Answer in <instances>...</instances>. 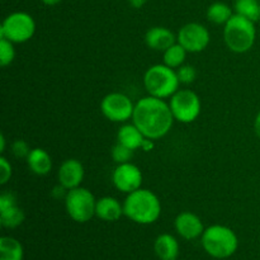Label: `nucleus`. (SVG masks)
Wrapping results in <instances>:
<instances>
[{"label":"nucleus","mask_w":260,"mask_h":260,"mask_svg":"<svg viewBox=\"0 0 260 260\" xmlns=\"http://www.w3.org/2000/svg\"><path fill=\"white\" fill-rule=\"evenodd\" d=\"M255 40V23L236 13L223 27V41L229 50L235 53H245L250 51Z\"/></svg>","instance_id":"4"},{"label":"nucleus","mask_w":260,"mask_h":260,"mask_svg":"<svg viewBox=\"0 0 260 260\" xmlns=\"http://www.w3.org/2000/svg\"><path fill=\"white\" fill-rule=\"evenodd\" d=\"M36 33V22L25 12L10 13L2 23L0 37L7 38L13 43L28 42Z\"/></svg>","instance_id":"7"},{"label":"nucleus","mask_w":260,"mask_h":260,"mask_svg":"<svg viewBox=\"0 0 260 260\" xmlns=\"http://www.w3.org/2000/svg\"><path fill=\"white\" fill-rule=\"evenodd\" d=\"M30 147L24 140H15L12 144V152L18 159H27L30 152Z\"/></svg>","instance_id":"27"},{"label":"nucleus","mask_w":260,"mask_h":260,"mask_svg":"<svg viewBox=\"0 0 260 260\" xmlns=\"http://www.w3.org/2000/svg\"><path fill=\"white\" fill-rule=\"evenodd\" d=\"M24 250L20 241L12 236L0 239V260H23Z\"/></svg>","instance_id":"19"},{"label":"nucleus","mask_w":260,"mask_h":260,"mask_svg":"<svg viewBox=\"0 0 260 260\" xmlns=\"http://www.w3.org/2000/svg\"><path fill=\"white\" fill-rule=\"evenodd\" d=\"M202 246L206 253L216 259H228L236 253L239 239L233 229L212 225L202 234Z\"/></svg>","instance_id":"3"},{"label":"nucleus","mask_w":260,"mask_h":260,"mask_svg":"<svg viewBox=\"0 0 260 260\" xmlns=\"http://www.w3.org/2000/svg\"><path fill=\"white\" fill-rule=\"evenodd\" d=\"M135 150L129 149V147L124 146V145L117 142L114 147L112 149V159L117 162V164H124V162H129L131 159L134 157Z\"/></svg>","instance_id":"25"},{"label":"nucleus","mask_w":260,"mask_h":260,"mask_svg":"<svg viewBox=\"0 0 260 260\" xmlns=\"http://www.w3.org/2000/svg\"><path fill=\"white\" fill-rule=\"evenodd\" d=\"M259 35H260V30H259Z\"/></svg>","instance_id":"35"},{"label":"nucleus","mask_w":260,"mask_h":260,"mask_svg":"<svg viewBox=\"0 0 260 260\" xmlns=\"http://www.w3.org/2000/svg\"><path fill=\"white\" fill-rule=\"evenodd\" d=\"M145 42L151 50L164 52L177 43V35L167 27H152L145 35Z\"/></svg>","instance_id":"14"},{"label":"nucleus","mask_w":260,"mask_h":260,"mask_svg":"<svg viewBox=\"0 0 260 260\" xmlns=\"http://www.w3.org/2000/svg\"><path fill=\"white\" fill-rule=\"evenodd\" d=\"M15 48L14 43L10 42L7 38L0 37V65L7 68L14 61Z\"/></svg>","instance_id":"24"},{"label":"nucleus","mask_w":260,"mask_h":260,"mask_svg":"<svg viewBox=\"0 0 260 260\" xmlns=\"http://www.w3.org/2000/svg\"><path fill=\"white\" fill-rule=\"evenodd\" d=\"M154 250L160 260H177L179 255V244L170 234H161L155 240Z\"/></svg>","instance_id":"17"},{"label":"nucleus","mask_w":260,"mask_h":260,"mask_svg":"<svg viewBox=\"0 0 260 260\" xmlns=\"http://www.w3.org/2000/svg\"><path fill=\"white\" fill-rule=\"evenodd\" d=\"M187 51L179 43H174L173 46H170L168 50H165L162 52L164 56V63L167 66L172 69H178L182 65H184V61L187 58Z\"/></svg>","instance_id":"23"},{"label":"nucleus","mask_w":260,"mask_h":260,"mask_svg":"<svg viewBox=\"0 0 260 260\" xmlns=\"http://www.w3.org/2000/svg\"><path fill=\"white\" fill-rule=\"evenodd\" d=\"M145 139L146 137L142 135V132L137 128L134 122L119 127L118 134H117V140H118L119 144L124 145V146L129 147V149L135 150V151L137 149H141Z\"/></svg>","instance_id":"18"},{"label":"nucleus","mask_w":260,"mask_h":260,"mask_svg":"<svg viewBox=\"0 0 260 260\" xmlns=\"http://www.w3.org/2000/svg\"><path fill=\"white\" fill-rule=\"evenodd\" d=\"M210 40L211 36L207 28L197 22L184 24L177 35V42L190 53L202 52L210 45Z\"/></svg>","instance_id":"10"},{"label":"nucleus","mask_w":260,"mask_h":260,"mask_svg":"<svg viewBox=\"0 0 260 260\" xmlns=\"http://www.w3.org/2000/svg\"><path fill=\"white\" fill-rule=\"evenodd\" d=\"M129 4V7L135 8V9H140V8L144 7L146 4L147 0H127Z\"/></svg>","instance_id":"30"},{"label":"nucleus","mask_w":260,"mask_h":260,"mask_svg":"<svg viewBox=\"0 0 260 260\" xmlns=\"http://www.w3.org/2000/svg\"><path fill=\"white\" fill-rule=\"evenodd\" d=\"M101 111L107 119L123 123L132 118L135 104L123 93H109L102 99Z\"/></svg>","instance_id":"9"},{"label":"nucleus","mask_w":260,"mask_h":260,"mask_svg":"<svg viewBox=\"0 0 260 260\" xmlns=\"http://www.w3.org/2000/svg\"><path fill=\"white\" fill-rule=\"evenodd\" d=\"M27 165L30 172L36 175H47L52 169V159L51 155L46 150L41 147L30 150L29 155L27 156Z\"/></svg>","instance_id":"16"},{"label":"nucleus","mask_w":260,"mask_h":260,"mask_svg":"<svg viewBox=\"0 0 260 260\" xmlns=\"http://www.w3.org/2000/svg\"><path fill=\"white\" fill-rule=\"evenodd\" d=\"M169 103L156 96H145L135 104L132 122L146 139L159 140L169 134L174 123Z\"/></svg>","instance_id":"1"},{"label":"nucleus","mask_w":260,"mask_h":260,"mask_svg":"<svg viewBox=\"0 0 260 260\" xmlns=\"http://www.w3.org/2000/svg\"><path fill=\"white\" fill-rule=\"evenodd\" d=\"M96 200L93 193L83 187L68 190L65 197V208L71 220L85 223L95 216Z\"/></svg>","instance_id":"6"},{"label":"nucleus","mask_w":260,"mask_h":260,"mask_svg":"<svg viewBox=\"0 0 260 260\" xmlns=\"http://www.w3.org/2000/svg\"><path fill=\"white\" fill-rule=\"evenodd\" d=\"M5 145H7V140H5L4 134H2L0 135V152L2 154H4L5 151Z\"/></svg>","instance_id":"33"},{"label":"nucleus","mask_w":260,"mask_h":260,"mask_svg":"<svg viewBox=\"0 0 260 260\" xmlns=\"http://www.w3.org/2000/svg\"><path fill=\"white\" fill-rule=\"evenodd\" d=\"M84 174H85V170H84L83 164L79 160L68 159L58 168V184H61L68 190L78 188L83 183Z\"/></svg>","instance_id":"12"},{"label":"nucleus","mask_w":260,"mask_h":260,"mask_svg":"<svg viewBox=\"0 0 260 260\" xmlns=\"http://www.w3.org/2000/svg\"><path fill=\"white\" fill-rule=\"evenodd\" d=\"M236 14L256 23L260 20V2L259 0H235L234 4Z\"/></svg>","instance_id":"21"},{"label":"nucleus","mask_w":260,"mask_h":260,"mask_svg":"<svg viewBox=\"0 0 260 260\" xmlns=\"http://www.w3.org/2000/svg\"><path fill=\"white\" fill-rule=\"evenodd\" d=\"M152 147H154V140L145 139V141H144V144H142L141 149L145 150V151H150V150H152Z\"/></svg>","instance_id":"31"},{"label":"nucleus","mask_w":260,"mask_h":260,"mask_svg":"<svg viewBox=\"0 0 260 260\" xmlns=\"http://www.w3.org/2000/svg\"><path fill=\"white\" fill-rule=\"evenodd\" d=\"M170 109L175 121L192 123L200 117L202 103L197 93L190 89H179L169 101Z\"/></svg>","instance_id":"8"},{"label":"nucleus","mask_w":260,"mask_h":260,"mask_svg":"<svg viewBox=\"0 0 260 260\" xmlns=\"http://www.w3.org/2000/svg\"><path fill=\"white\" fill-rule=\"evenodd\" d=\"M254 131H255L256 136L260 139V111H259V113L256 114L255 121H254Z\"/></svg>","instance_id":"32"},{"label":"nucleus","mask_w":260,"mask_h":260,"mask_svg":"<svg viewBox=\"0 0 260 260\" xmlns=\"http://www.w3.org/2000/svg\"><path fill=\"white\" fill-rule=\"evenodd\" d=\"M124 216L139 225H151L161 215V202L152 190L140 188L127 194L123 202Z\"/></svg>","instance_id":"2"},{"label":"nucleus","mask_w":260,"mask_h":260,"mask_svg":"<svg viewBox=\"0 0 260 260\" xmlns=\"http://www.w3.org/2000/svg\"><path fill=\"white\" fill-rule=\"evenodd\" d=\"M234 14L235 13H234L233 8L222 2L213 3L207 9L208 20L218 25H225Z\"/></svg>","instance_id":"20"},{"label":"nucleus","mask_w":260,"mask_h":260,"mask_svg":"<svg viewBox=\"0 0 260 260\" xmlns=\"http://www.w3.org/2000/svg\"><path fill=\"white\" fill-rule=\"evenodd\" d=\"M18 205L17 196L13 192H3L0 194V211L7 210V208L13 207Z\"/></svg>","instance_id":"29"},{"label":"nucleus","mask_w":260,"mask_h":260,"mask_svg":"<svg viewBox=\"0 0 260 260\" xmlns=\"http://www.w3.org/2000/svg\"><path fill=\"white\" fill-rule=\"evenodd\" d=\"M177 74L180 84H184V85H189L197 78V71L190 65H182L180 68H178Z\"/></svg>","instance_id":"26"},{"label":"nucleus","mask_w":260,"mask_h":260,"mask_svg":"<svg viewBox=\"0 0 260 260\" xmlns=\"http://www.w3.org/2000/svg\"><path fill=\"white\" fill-rule=\"evenodd\" d=\"M124 215L123 205L114 197H102L96 200L95 216L107 222H116Z\"/></svg>","instance_id":"15"},{"label":"nucleus","mask_w":260,"mask_h":260,"mask_svg":"<svg viewBox=\"0 0 260 260\" xmlns=\"http://www.w3.org/2000/svg\"><path fill=\"white\" fill-rule=\"evenodd\" d=\"M144 85L149 95L167 99L179 90L180 81L175 69L169 68L165 63H157L146 70Z\"/></svg>","instance_id":"5"},{"label":"nucleus","mask_w":260,"mask_h":260,"mask_svg":"<svg viewBox=\"0 0 260 260\" xmlns=\"http://www.w3.org/2000/svg\"><path fill=\"white\" fill-rule=\"evenodd\" d=\"M45 5H48V7H55V5L60 4L62 0H41Z\"/></svg>","instance_id":"34"},{"label":"nucleus","mask_w":260,"mask_h":260,"mask_svg":"<svg viewBox=\"0 0 260 260\" xmlns=\"http://www.w3.org/2000/svg\"><path fill=\"white\" fill-rule=\"evenodd\" d=\"M175 230L185 240H194V239L202 236L205 233V226H203L202 220L193 212L179 213L175 218Z\"/></svg>","instance_id":"13"},{"label":"nucleus","mask_w":260,"mask_h":260,"mask_svg":"<svg viewBox=\"0 0 260 260\" xmlns=\"http://www.w3.org/2000/svg\"><path fill=\"white\" fill-rule=\"evenodd\" d=\"M24 211L19 206H13L0 211V223L5 229H15L24 222Z\"/></svg>","instance_id":"22"},{"label":"nucleus","mask_w":260,"mask_h":260,"mask_svg":"<svg viewBox=\"0 0 260 260\" xmlns=\"http://www.w3.org/2000/svg\"><path fill=\"white\" fill-rule=\"evenodd\" d=\"M13 174L12 164H10L9 160L2 155L0 156V184L5 185L10 180Z\"/></svg>","instance_id":"28"},{"label":"nucleus","mask_w":260,"mask_h":260,"mask_svg":"<svg viewBox=\"0 0 260 260\" xmlns=\"http://www.w3.org/2000/svg\"><path fill=\"white\" fill-rule=\"evenodd\" d=\"M142 178L144 177L140 168L129 161L117 165L112 174V182L119 192L129 194L141 188Z\"/></svg>","instance_id":"11"}]
</instances>
